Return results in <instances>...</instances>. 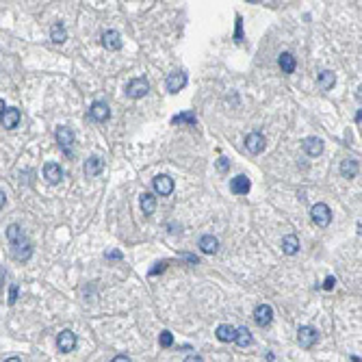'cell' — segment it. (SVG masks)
<instances>
[{"instance_id": "obj_1", "label": "cell", "mask_w": 362, "mask_h": 362, "mask_svg": "<svg viewBox=\"0 0 362 362\" xmlns=\"http://www.w3.org/2000/svg\"><path fill=\"white\" fill-rule=\"evenodd\" d=\"M7 241L11 243L13 256H16L18 260H28V258H31L33 248H31V243L26 241V236H24V232H22L20 226L11 223V226L7 228Z\"/></svg>"}, {"instance_id": "obj_2", "label": "cell", "mask_w": 362, "mask_h": 362, "mask_svg": "<svg viewBox=\"0 0 362 362\" xmlns=\"http://www.w3.org/2000/svg\"><path fill=\"white\" fill-rule=\"evenodd\" d=\"M310 217H313V221L317 223L319 228H328L330 221H332V213H330V206L319 202V204H315L310 208Z\"/></svg>"}, {"instance_id": "obj_3", "label": "cell", "mask_w": 362, "mask_h": 362, "mask_svg": "<svg viewBox=\"0 0 362 362\" xmlns=\"http://www.w3.org/2000/svg\"><path fill=\"white\" fill-rule=\"evenodd\" d=\"M148 91H150V85H148L146 78H133V81L128 83V87H126V96L133 98V100L143 98Z\"/></svg>"}, {"instance_id": "obj_4", "label": "cell", "mask_w": 362, "mask_h": 362, "mask_svg": "<svg viewBox=\"0 0 362 362\" xmlns=\"http://www.w3.org/2000/svg\"><path fill=\"white\" fill-rule=\"evenodd\" d=\"M317 338H319V334H317V330L310 328V325H301L299 332H297V343H299V347H304V349H310V347L317 343Z\"/></svg>"}, {"instance_id": "obj_5", "label": "cell", "mask_w": 362, "mask_h": 362, "mask_svg": "<svg viewBox=\"0 0 362 362\" xmlns=\"http://www.w3.org/2000/svg\"><path fill=\"white\" fill-rule=\"evenodd\" d=\"M56 347H59L61 353H70L74 351L76 347V334L72 330H63L59 336H56Z\"/></svg>"}, {"instance_id": "obj_6", "label": "cell", "mask_w": 362, "mask_h": 362, "mask_svg": "<svg viewBox=\"0 0 362 362\" xmlns=\"http://www.w3.org/2000/svg\"><path fill=\"white\" fill-rule=\"evenodd\" d=\"M273 319V308L269 304H258L254 308V321L260 325V328H265V325H269Z\"/></svg>"}, {"instance_id": "obj_7", "label": "cell", "mask_w": 362, "mask_h": 362, "mask_svg": "<svg viewBox=\"0 0 362 362\" xmlns=\"http://www.w3.org/2000/svg\"><path fill=\"white\" fill-rule=\"evenodd\" d=\"M245 148H248L250 154H260L265 150V137L260 133H250L245 137Z\"/></svg>"}, {"instance_id": "obj_8", "label": "cell", "mask_w": 362, "mask_h": 362, "mask_svg": "<svg viewBox=\"0 0 362 362\" xmlns=\"http://www.w3.org/2000/svg\"><path fill=\"white\" fill-rule=\"evenodd\" d=\"M215 334H217V338H219L221 343H236L238 328H234V325H230V323H221L219 328L215 330Z\"/></svg>"}, {"instance_id": "obj_9", "label": "cell", "mask_w": 362, "mask_h": 362, "mask_svg": "<svg viewBox=\"0 0 362 362\" xmlns=\"http://www.w3.org/2000/svg\"><path fill=\"white\" fill-rule=\"evenodd\" d=\"M152 187H154V191H156L158 195H171V191H173V180H171L169 176H165V173H161V176L154 178Z\"/></svg>"}, {"instance_id": "obj_10", "label": "cell", "mask_w": 362, "mask_h": 362, "mask_svg": "<svg viewBox=\"0 0 362 362\" xmlns=\"http://www.w3.org/2000/svg\"><path fill=\"white\" fill-rule=\"evenodd\" d=\"M56 141H59V146L65 152H70V148L74 146V133H72V128H68V126L56 128Z\"/></svg>"}, {"instance_id": "obj_11", "label": "cell", "mask_w": 362, "mask_h": 362, "mask_svg": "<svg viewBox=\"0 0 362 362\" xmlns=\"http://www.w3.org/2000/svg\"><path fill=\"white\" fill-rule=\"evenodd\" d=\"M89 115H91V119H96V122H106L111 117V108H108L106 102H93Z\"/></svg>"}, {"instance_id": "obj_12", "label": "cell", "mask_w": 362, "mask_h": 362, "mask_svg": "<svg viewBox=\"0 0 362 362\" xmlns=\"http://www.w3.org/2000/svg\"><path fill=\"white\" fill-rule=\"evenodd\" d=\"M185 85H187V74L185 72H173V74L167 76V89L171 93H178Z\"/></svg>"}, {"instance_id": "obj_13", "label": "cell", "mask_w": 362, "mask_h": 362, "mask_svg": "<svg viewBox=\"0 0 362 362\" xmlns=\"http://www.w3.org/2000/svg\"><path fill=\"white\" fill-rule=\"evenodd\" d=\"M304 152L308 156H319L323 152V141L319 137H308V139H304Z\"/></svg>"}, {"instance_id": "obj_14", "label": "cell", "mask_w": 362, "mask_h": 362, "mask_svg": "<svg viewBox=\"0 0 362 362\" xmlns=\"http://www.w3.org/2000/svg\"><path fill=\"white\" fill-rule=\"evenodd\" d=\"M104 169V163H102V158H98V156H91V158H87L85 161V176H98L100 171Z\"/></svg>"}, {"instance_id": "obj_15", "label": "cell", "mask_w": 362, "mask_h": 362, "mask_svg": "<svg viewBox=\"0 0 362 362\" xmlns=\"http://www.w3.org/2000/svg\"><path fill=\"white\" fill-rule=\"evenodd\" d=\"M43 178H46L50 185H56L63 178V171H61V167L56 163H48L46 167H43Z\"/></svg>"}, {"instance_id": "obj_16", "label": "cell", "mask_w": 362, "mask_h": 362, "mask_svg": "<svg viewBox=\"0 0 362 362\" xmlns=\"http://www.w3.org/2000/svg\"><path fill=\"white\" fill-rule=\"evenodd\" d=\"M20 124V111L18 108H5L3 111V126L7 130H11V128H16Z\"/></svg>"}, {"instance_id": "obj_17", "label": "cell", "mask_w": 362, "mask_h": 362, "mask_svg": "<svg viewBox=\"0 0 362 362\" xmlns=\"http://www.w3.org/2000/svg\"><path fill=\"white\" fill-rule=\"evenodd\" d=\"M250 187H252V183L248 176H236V178H232V183H230V189L236 195H245L250 191Z\"/></svg>"}, {"instance_id": "obj_18", "label": "cell", "mask_w": 362, "mask_h": 362, "mask_svg": "<svg viewBox=\"0 0 362 362\" xmlns=\"http://www.w3.org/2000/svg\"><path fill=\"white\" fill-rule=\"evenodd\" d=\"M282 252L288 254V256L297 254V252H299V238L295 236V234H286L284 238H282Z\"/></svg>"}, {"instance_id": "obj_19", "label": "cell", "mask_w": 362, "mask_h": 362, "mask_svg": "<svg viewBox=\"0 0 362 362\" xmlns=\"http://www.w3.org/2000/svg\"><path fill=\"white\" fill-rule=\"evenodd\" d=\"M102 43H104L106 50H119V48H122L119 33H117V31H106V33L102 35Z\"/></svg>"}, {"instance_id": "obj_20", "label": "cell", "mask_w": 362, "mask_h": 362, "mask_svg": "<svg viewBox=\"0 0 362 362\" xmlns=\"http://www.w3.org/2000/svg\"><path fill=\"white\" fill-rule=\"evenodd\" d=\"M341 173H343V178H356L360 173L358 161H353V158H345V161L341 163Z\"/></svg>"}, {"instance_id": "obj_21", "label": "cell", "mask_w": 362, "mask_h": 362, "mask_svg": "<svg viewBox=\"0 0 362 362\" xmlns=\"http://www.w3.org/2000/svg\"><path fill=\"white\" fill-rule=\"evenodd\" d=\"M278 63H280V68H282V72H284V74H293L295 68H297V61H295V56H293L291 52H282L280 59H278Z\"/></svg>"}, {"instance_id": "obj_22", "label": "cell", "mask_w": 362, "mask_h": 362, "mask_svg": "<svg viewBox=\"0 0 362 362\" xmlns=\"http://www.w3.org/2000/svg\"><path fill=\"white\" fill-rule=\"evenodd\" d=\"M200 250L204 252V254H215V252L219 250V241H217L213 234H206L200 238Z\"/></svg>"}, {"instance_id": "obj_23", "label": "cell", "mask_w": 362, "mask_h": 362, "mask_svg": "<svg viewBox=\"0 0 362 362\" xmlns=\"http://www.w3.org/2000/svg\"><path fill=\"white\" fill-rule=\"evenodd\" d=\"M336 83V76H334V72H330V70H323L321 74H319V87L323 91H330L332 87H334Z\"/></svg>"}, {"instance_id": "obj_24", "label": "cell", "mask_w": 362, "mask_h": 362, "mask_svg": "<svg viewBox=\"0 0 362 362\" xmlns=\"http://www.w3.org/2000/svg\"><path fill=\"white\" fill-rule=\"evenodd\" d=\"M154 208H156V198L152 193H143L141 195V211L146 215H152L154 213Z\"/></svg>"}, {"instance_id": "obj_25", "label": "cell", "mask_w": 362, "mask_h": 362, "mask_svg": "<svg viewBox=\"0 0 362 362\" xmlns=\"http://www.w3.org/2000/svg\"><path fill=\"white\" fill-rule=\"evenodd\" d=\"M65 37H68V35H65V26L61 24V22H56V24L50 28V39H52L54 43H63Z\"/></svg>"}, {"instance_id": "obj_26", "label": "cell", "mask_w": 362, "mask_h": 362, "mask_svg": "<svg viewBox=\"0 0 362 362\" xmlns=\"http://www.w3.org/2000/svg\"><path fill=\"white\" fill-rule=\"evenodd\" d=\"M252 343H254V338H252L250 330H248V328H238V334H236V345H238V347H250Z\"/></svg>"}, {"instance_id": "obj_27", "label": "cell", "mask_w": 362, "mask_h": 362, "mask_svg": "<svg viewBox=\"0 0 362 362\" xmlns=\"http://www.w3.org/2000/svg\"><path fill=\"white\" fill-rule=\"evenodd\" d=\"M171 122H173V124H195V113H191V111L180 113V115H176V117H173Z\"/></svg>"}, {"instance_id": "obj_28", "label": "cell", "mask_w": 362, "mask_h": 362, "mask_svg": "<svg viewBox=\"0 0 362 362\" xmlns=\"http://www.w3.org/2000/svg\"><path fill=\"white\" fill-rule=\"evenodd\" d=\"M158 343H161V347H165V349H167V347L173 345V334H171L169 330H163L161 336H158Z\"/></svg>"}, {"instance_id": "obj_29", "label": "cell", "mask_w": 362, "mask_h": 362, "mask_svg": "<svg viewBox=\"0 0 362 362\" xmlns=\"http://www.w3.org/2000/svg\"><path fill=\"white\" fill-rule=\"evenodd\" d=\"M18 301V284H11L9 286V299H7V304H16Z\"/></svg>"}, {"instance_id": "obj_30", "label": "cell", "mask_w": 362, "mask_h": 362, "mask_svg": "<svg viewBox=\"0 0 362 362\" xmlns=\"http://www.w3.org/2000/svg\"><path fill=\"white\" fill-rule=\"evenodd\" d=\"M165 267H167V260H161V263H156V267H152V269H150V276H156V273L165 271Z\"/></svg>"}, {"instance_id": "obj_31", "label": "cell", "mask_w": 362, "mask_h": 362, "mask_svg": "<svg viewBox=\"0 0 362 362\" xmlns=\"http://www.w3.org/2000/svg\"><path fill=\"white\" fill-rule=\"evenodd\" d=\"M217 169H219V171H228L230 169V161H228V158L221 156L219 161H217Z\"/></svg>"}, {"instance_id": "obj_32", "label": "cell", "mask_w": 362, "mask_h": 362, "mask_svg": "<svg viewBox=\"0 0 362 362\" xmlns=\"http://www.w3.org/2000/svg\"><path fill=\"white\" fill-rule=\"evenodd\" d=\"M334 284H336V278H334V276H328V278H325V282H323V288H325V291H332V288H334Z\"/></svg>"}, {"instance_id": "obj_33", "label": "cell", "mask_w": 362, "mask_h": 362, "mask_svg": "<svg viewBox=\"0 0 362 362\" xmlns=\"http://www.w3.org/2000/svg\"><path fill=\"white\" fill-rule=\"evenodd\" d=\"M104 256H106V258H111V260H119V258H122V252H117V250H111V252H106Z\"/></svg>"}, {"instance_id": "obj_34", "label": "cell", "mask_w": 362, "mask_h": 362, "mask_svg": "<svg viewBox=\"0 0 362 362\" xmlns=\"http://www.w3.org/2000/svg\"><path fill=\"white\" fill-rule=\"evenodd\" d=\"M111 362H130V358L128 356H115Z\"/></svg>"}, {"instance_id": "obj_35", "label": "cell", "mask_w": 362, "mask_h": 362, "mask_svg": "<svg viewBox=\"0 0 362 362\" xmlns=\"http://www.w3.org/2000/svg\"><path fill=\"white\" fill-rule=\"evenodd\" d=\"M185 362H204V360H202L200 356H189V358H187Z\"/></svg>"}, {"instance_id": "obj_36", "label": "cell", "mask_w": 362, "mask_h": 362, "mask_svg": "<svg viewBox=\"0 0 362 362\" xmlns=\"http://www.w3.org/2000/svg\"><path fill=\"white\" fill-rule=\"evenodd\" d=\"M356 96H358V100H360V102H362V85L358 87V93H356Z\"/></svg>"}, {"instance_id": "obj_37", "label": "cell", "mask_w": 362, "mask_h": 362, "mask_svg": "<svg viewBox=\"0 0 362 362\" xmlns=\"http://www.w3.org/2000/svg\"><path fill=\"white\" fill-rule=\"evenodd\" d=\"M5 362H20V358H7Z\"/></svg>"}, {"instance_id": "obj_38", "label": "cell", "mask_w": 362, "mask_h": 362, "mask_svg": "<svg viewBox=\"0 0 362 362\" xmlns=\"http://www.w3.org/2000/svg\"><path fill=\"white\" fill-rule=\"evenodd\" d=\"M360 234H362V223H360Z\"/></svg>"}]
</instances>
